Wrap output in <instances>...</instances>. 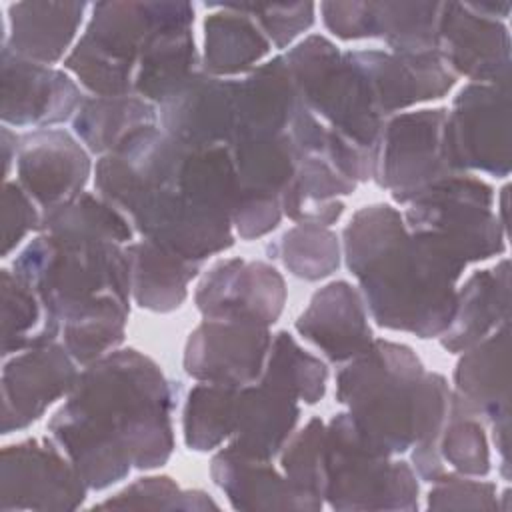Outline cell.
Here are the masks:
<instances>
[{"label": "cell", "mask_w": 512, "mask_h": 512, "mask_svg": "<svg viewBox=\"0 0 512 512\" xmlns=\"http://www.w3.org/2000/svg\"><path fill=\"white\" fill-rule=\"evenodd\" d=\"M170 394L156 366L134 350L94 364L50 428L90 486H106L140 468L162 464L172 446Z\"/></svg>", "instance_id": "1"}, {"label": "cell", "mask_w": 512, "mask_h": 512, "mask_svg": "<svg viewBox=\"0 0 512 512\" xmlns=\"http://www.w3.org/2000/svg\"><path fill=\"white\" fill-rule=\"evenodd\" d=\"M346 58L366 80L376 110L384 114L416 100L438 98L454 82L436 50L402 56L350 52Z\"/></svg>", "instance_id": "9"}, {"label": "cell", "mask_w": 512, "mask_h": 512, "mask_svg": "<svg viewBox=\"0 0 512 512\" xmlns=\"http://www.w3.org/2000/svg\"><path fill=\"white\" fill-rule=\"evenodd\" d=\"M234 10L230 6H224ZM268 52L258 28L238 10L206 20V66L212 72H238Z\"/></svg>", "instance_id": "21"}, {"label": "cell", "mask_w": 512, "mask_h": 512, "mask_svg": "<svg viewBox=\"0 0 512 512\" xmlns=\"http://www.w3.org/2000/svg\"><path fill=\"white\" fill-rule=\"evenodd\" d=\"M508 326L480 348L472 350L458 366L460 400L456 406L464 410V418L482 414L508 422Z\"/></svg>", "instance_id": "16"}, {"label": "cell", "mask_w": 512, "mask_h": 512, "mask_svg": "<svg viewBox=\"0 0 512 512\" xmlns=\"http://www.w3.org/2000/svg\"><path fill=\"white\" fill-rule=\"evenodd\" d=\"M282 300L284 284L276 270L238 260L216 266L198 292V306L206 316L260 326L274 322Z\"/></svg>", "instance_id": "10"}, {"label": "cell", "mask_w": 512, "mask_h": 512, "mask_svg": "<svg viewBox=\"0 0 512 512\" xmlns=\"http://www.w3.org/2000/svg\"><path fill=\"white\" fill-rule=\"evenodd\" d=\"M298 418L294 398L266 382L238 394L236 424L238 440L230 446L246 458H270L290 434Z\"/></svg>", "instance_id": "17"}, {"label": "cell", "mask_w": 512, "mask_h": 512, "mask_svg": "<svg viewBox=\"0 0 512 512\" xmlns=\"http://www.w3.org/2000/svg\"><path fill=\"white\" fill-rule=\"evenodd\" d=\"M446 458L460 470L484 474L488 470V452L482 428L470 420L452 424L444 444Z\"/></svg>", "instance_id": "27"}, {"label": "cell", "mask_w": 512, "mask_h": 512, "mask_svg": "<svg viewBox=\"0 0 512 512\" xmlns=\"http://www.w3.org/2000/svg\"><path fill=\"white\" fill-rule=\"evenodd\" d=\"M166 106V126L176 142L204 150L236 132V84L192 76Z\"/></svg>", "instance_id": "11"}, {"label": "cell", "mask_w": 512, "mask_h": 512, "mask_svg": "<svg viewBox=\"0 0 512 512\" xmlns=\"http://www.w3.org/2000/svg\"><path fill=\"white\" fill-rule=\"evenodd\" d=\"M84 8L82 2L14 4L10 8L14 50L44 62L56 60L74 36Z\"/></svg>", "instance_id": "19"}, {"label": "cell", "mask_w": 512, "mask_h": 512, "mask_svg": "<svg viewBox=\"0 0 512 512\" xmlns=\"http://www.w3.org/2000/svg\"><path fill=\"white\" fill-rule=\"evenodd\" d=\"M192 16L190 4L182 2L96 4L92 22L66 64L94 92H128L136 52L142 64L164 36L190 28Z\"/></svg>", "instance_id": "3"}, {"label": "cell", "mask_w": 512, "mask_h": 512, "mask_svg": "<svg viewBox=\"0 0 512 512\" xmlns=\"http://www.w3.org/2000/svg\"><path fill=\"white\" fill-rule=\"evenodd\" d=\"M326 370L312 356L304 354L288 334H280L272 348L270 368L264 378L266 384L290 394L316 402L324 392Z\"/></svg>", "instance_id": "24"}, {"label": "cell", "mask_w": 512, "mask_h": 512, "mask_svg": "<svg viewBox=\"0 0 512 512\" xmlns=\"http://www.w3.org/2000/svg\"><path fill=\"white\" fill-rule=\"evenodd\" d=\"M346 250L382 326L422 338L450 326L456 308L452 282L464 262L426 236H408L390 206L358 212L346 230Z\"/></svg>", "instance_id": "2"}, {"label": "cell", "mask_w": 512, "mask_h": 512, "mask_svg": "<svg viewBox=\"0 0 512 512\" xmlns=\"http://www.w3.org/2000/svg\"><path fill=\"white\" fill-rule=\"evenodd\" d=\"M436 50L470 78L502 84L508 80L506 28L474 10L472 4L440 6Z\"/></svg>", "instance_id": "7"}, {"label": "cell", "mask_w": 512, "mask_h": 512, "mask_svg": "<svg viewBox=\"0 0 512 512\" xmlns=\"http://www.w3.org/2000/svg\"><path fill=\"white\" fill-rule=\"evenodd\" d=\"M508 140L506 86H468L462 90L444 128L450 168L470 166L504 176L510 168Z\"/></svg>", "instance_id": "5"}, {"label": "cell", "mask_w": 512, "mask_h": 512, "mask_svg": "<svg viewBox=\"0 0 512 512\" xmlns=\"http://www.w3.org/2000/svg\"><path fill=\"white\" fill-rule=\"evenodd\" d=\"M20 176L30 194L50 208L66 206L88 176V158L64 132H40L24 138Z\"/></svg>", "instance_id": "12"}, {"label": "cell", "mask_w": 512, "mask_h": 512, "mask_svg": "<svg viewBox=\"0 0 512 512\" xmlns=\"http://www.w3.org/2000/svg\"><path fill=\"white\" fill-rule=\"evenodd\" d=\"M446 118L444 110H424L400 116L388 126L380 174L394 198L414 200L432 184L448 178L452 168L444 146Z\"/></svg>", "instance_id": "6"}, {"label": "cell", "mask_w": 512, "mask_h": 512, "mask_svg": "<svg viewBox=\"0 0 512 512\" xmlns=\"http://www.w3.org/2000/svg\"><path fill=\"white\" fill-rule=\"evenodd\" d=\"M234 10L250 12L268 30L276 46L288 44L300 30L312 24V4H270V6H248V4H228Z\"/></svg>", "instance_id": "26"}, {"label": "cell", "mask_w": 512, "mask_h": 512, "mask_svg": "<svg viewBox=\"0 0 512 512\" xmlns=\"http://www.w3.org/2000/svg\"><path fill=\"white\" fill-rule=\"evenodd\" d=\"M490 192L478 180L448 176L414 198L408 226L464 264L488 258L502 250L498 220L490 212Z\"/></svg>", "instance_id": "4"}, {"label": "cell", "mask_w": 512, "mask_h": 512, "mask_svg": "<svg viewBox=\"0 0 512 512\" xmlns=\"http://www.w3.org/2000/svg\"><path fill=\"white\" fill-rule=\"evenodd\" d=\"M298 330L334 360L362 354L370 344L360 302L346 282L330 284L318 292L308 312L298 320Z\"/></svg>", "instance_id": "15"}, {"label": "cell", "mask_w": 512, "mask_h": 512, "mask_svg": "<svg viewBox=\"0 0 512 512\" xmlns=\"http://www.w3.org/2000/svg\"><path fill=\"white\" fill-rule=\"evenodd\" d=\"M4 290H8L12 294L14 304H16L14 312L4 310V340H6L4 352L8 354L12 346L18 350L24 342H30L28 332L38 322V306H36V302L28 290V284L24 280L14 282V286H10V276L4 274Z\"/></svg>", "instance_id": "28"}, {"label": "cell", "mask_w": 512, "mask_h": 512, "mask_svg": "<svg viewBox=\"0 0 512 512\" xmlns=\"http://www.w3.org/2000/svg\"><path fill=\"white\" fill-rule=\"evenodd\" d=\"M134 262V290L140 306L170 310L180 306L186 294V282L196 274L192 260L176 256L152 242L130 248Z\"/></svg>", "instance_id": "20"}, {"label": "cell", "mask_w": 512, "mask_h": 512, "mask_svg": "<svg viewBox=\"0 0 512 512\" xmlns=\"http://www.w3.org/2000/svg\"><path fill=\"white\" fill-rule=\"evenodd\" d=\"M152 108L136 100H94L86 102L74 122L76 132L92 150L118 148L128 136L150 128Z\"/></svg>", "instance_id": "22"}, {"label": "cell", "mask_w": 512, "mask_h": 512, "mask_svg": "<svg viewBox=\"0 0 512 512\" xmlns=\"http://www.w3.org/2000/svg\"><path fill=\"white\" fill-rule=\"evenodd\" d=\"M238 394L230 386L194 388L186 406V442L196 450H208L234 432Z\"/></svg>", "instance_id": "23"}, {"label": "cell", "mask_w": 512, "mask_h": 512, "mask_svg": "<svg viewBox=\"0 0 512 512\" xmlns=\"http://www.w3.org/2000/svg\"><path fill=\"white\" fill-rule=\"evenodd\" d=\"M282 240H284L282 260L286 266H292L298 258L308 254L296 268L294 272L296 276L314 280L330 274V270L338 266V250H336L334 236L330 232L308 226V228L292 230Z\"/></svg>", "instance_id": "25"}, {"label": "cell", "mask_w": 512, "mask_h": 512, "mask_svg": "<svg viewBox=\"0 0 512 512\" xmlns=\"http://www.w3.org/2000/svg\"><path fill=\"white\" fill-rule=\"evenodd\" d=\"M268 344V332L260 324H204L188 342L186 370L222 386H242L262 370Z\"/></svg>", "instance_id": "8"}, {"label": "cell", "mask_w": 512, "mask_h": 512, "mask_svg": "<svg viewBox=\"0 0 512 512\" xmlns=\"http://www.w3.org/2000/svg\"><path fill=\"white\" fill-rule=\"evenodd\" d=\"M70 386L74 368L62 348H36L16 358L4 372V430L28 424Z\"/></svg>", "instance_id": "13"}, {"label": "cell", "mask_w": 512, "mask_h": 512, "mask_svg": "<svg viewBox=\"0 0 512 512\" xmlns=\"http://www.w3.org/2000/svg\"><path fill=\"white\" fill-rule=\"evenodd\" d=\"M78 102L74 84L60 72L4 54V118L14 124L64 120Z\"/></svg>", "instance_id": "14"}, {"label": "cell", "mask_w": 512, "mask_h": 512, "mask_svg": "<svg viewBox=\"0 0 512 512\" xmlns=\"http://www.w3.org/2000/svg\"><path fill=\"white\" fill-rule=\"evenodd\" d=\"M500 316L508 318V262L468 280L442 344L450 350L468 348L494 328Z\"/></svg>", "instance_id": "18"}]
</instances>
